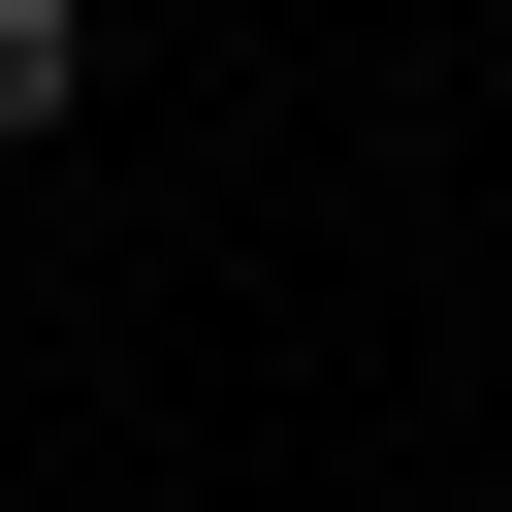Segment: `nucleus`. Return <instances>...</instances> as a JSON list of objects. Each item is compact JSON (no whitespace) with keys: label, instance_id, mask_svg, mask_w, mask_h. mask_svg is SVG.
<instances>
[{"label":"nucleus","instance_id":"f257e3e1","mask_svg":"<svg viewBox=\"0 0 512 512\" xmlns=\"http://www.w3.org/2000/svg\"><path fill=\"white\" fill-rule=\"evenodd\" d=\"M96 96V0H0V128H64Z\"/></svg>","mask_w":512,"mask_h":512}]
</instances>
